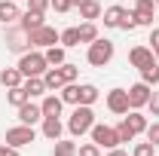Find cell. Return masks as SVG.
<instances>
[{"instance_id":"obj_13","label":"cell","mask_w":159,"mask_h":156,"mask_svg":"<svg viewBox=\"0 0 159 156\" xmlns=\"http://www.w3.org/2000/svg\"><path fill=\"white\" fill-rule=\"evenodd\" d=\"M40 132H43L46 141H58V138L64 135V126H61L58 117H43L40 119Z\"/></svg>"},{"instance_id":"obj_37","label":"cell","mask_w":159,"mask_h":156,"mask_svg":"<svg viewBox=\"0 0 159 156\" xmlns=\"http://www.w3.org/2000/svg\"><path fill=\"white\" fill-rule=\"evenodd\" d=\"M147 110H150L153 117H159V92H150V101H147Z\"/></svg>"},{"instance_id":"obj_10","label":"cell","mask_w":159,"mask_h":156,"mask_svg":"<svg viewBox=\"0 0 159 156\" xmlns=\"http://www.w3.org/2000/svg\"><path fill=\"white\" fill-rule=\"evenodd\" d=\"M153 49H150V46H144V43H141V46H132V49H129V64H132V67H147V64H153Z\"/></svg>"},{"instance_id":"obj_46","label":"cell","mask_w":159,"mask_h":156,"mask_svg":"<svg viewBox=\"0 0 159 156\" xmlns=\"http://www.w3.org/2000/svg\"><path fill=\"white\" fill-rule=\"evenodd\" d=\"M16 3H19V0H16Z\"/></svg>"},{"instance_id":"obj_36","label":"cell","mask_w":159,"mask_h":156,"mask_svg":"<svg viewBox=\"0 0 159 156\" xmlns=\"http://www.w3.org/2000/svg\"><path fill=\"white\" fill-rule=\"evenodd\" d=\"M135 28H138V21H135V16H132V12H125V19H122V25H119V31H129V34H132Z\"/></svg>"},{"instance_id":"obj_25","label":"cell","mask_w":159,"mask_h":156,"mask_svg":"<svg viewBox=\"0 0 159 156\" xmlns=\"http://www.w3.org/2000/svg\"><path fill=\"white\" fill-rule=\"evenodd\" d=\"M25 101H31V98H28V92H25L21 86H12V89H6V104H9V107H21Z\"/></svg>"},{"instance_id":"obj_12","label":"cell","mask_w":159,"mask_h":156,"mask_svg":"<svg viewBox=\"0 0 159 156\" xmlns=\"http://www.w3.org/2000/svg\"><path fill=\"white\" fill-rule=\"evenodd\" d=\"M43 16H46V12H37V9H25V12L19 16V21H16V25H19L21 31H28V34H31V31H37V28H43V25H46V19H43Z\"/></svg>"},{"instance_id":"obj_8","label":"cell","mask_w":159,"mask_h":156,"mask_svg":"<svg viewBox=\"0 0 159 156\" xmlns=\"http://www.w3.org/2000/svg\"><path fill=\"white\" fill-rule=\"evenodd\" d=\"M58 37H61V31L43 25V28H37V31H31V46H34V49H49V46L58 43Z\"/></svg>"},{"instance_id":"obj_44","label":"cell","mask_w":159,"mask_h":156,"mask_svg":"<svg viewBox=\"0 0 159 156\" xmlns=\"http://www.w3.org/2000/svg\"><path fill=\"white\" fill-rule=\"evenodd\" d=\"M156 6H159V0H156Z\"/></svg>"},{"instance_id":"obj_7","label":"cell","mask_w":159,"mask_h":156,"mask_svg":"<svg viewBox=\"0 0 159 156\" xmlns=\"http://www.w3.org/2000/svg\"><path fill=\"white\" fill-rule=\"evenodd\" d=\"M3 40H6V49H9V52H28V49H31V34L21 31V28H9V25H6Z\"/></svg>"},{"instance_id":"obj_35","label":"cell","mask_w":159,"mask_h":156,"mask_svg":"<svg viewBox=\"0 0 159 156\" xmlns=\"http://www.w3.org/2000/svg\"><path fill=\"white\" fill-rule=\"evenodd\" d=\"M49 6H52L55 12H70V9H74V0H49Z\"/></svg>"},{"instance_id":"obj_2","label":"cell","mask_w":159,"mask_h":156,"mask_svg":"<svg viewBox=\"0 0 159 156\" xmlns=\"http://www.w3.org/2000/svg\"><path fill=\"white\" fill-rule=\"evenodd\" d=\"M16 67L21 71V77H43L49 71V61L43 55V49H28V52H21Z\"/></svg>"},{"instance_id":"obj_24","label":"cell","mask_w":159,"mask_h":156,"mask_svg":"<svg viewBox=\"0 0 159 156\" xmlns=\"http://www.w3.org/2000/svg\"><path fill=\"white\" fill-rule=\"evenodd\" d=\"M98 37L101 34H98V25H95V21H83V25H80V43L89 46V43H95Z\"/></svg>"},{"instance_id":"obj_21","label":"cell","mask_w":159,"mask_h":156,"mask_svg":"<svg viewBox=\"0 0 159 156\" xmlns=\"http://www.w3.org/2000/svg\"><path fill=\"white\" fill-rule=\"evenodd\" d=\"M21 83H25V77H21L19 67H3L0 71V86L3 89H12V86H21Z\"/></svg>"},{"instance_id":"obj_34","label":"cell","mask_w":159,"mask_h":156,"mask_svg":"<svg viewBox=\"0 0 159 156\" xmlns=\"http://www.w3.org/2000/svg\"><path fill=\"white\" fill-rule=\"evenodd\" d=\"M144 135H147V141H150L153 147H159V122H156V119L147 126V132H144Z\"/></svg>"},{"instance_id":"obj_19","label":"cell","mask_w":159,"mask_h":156,"mask_svg":"<svg viewBox=\"0 0 159 156\" xmlns=\"http://www.w3.org/2000/svg\"><path fill=\"white\" fill-rule=\"evenodd\" d=\"M77 9H80V19L83 21H95V19H101V3L98 0H83V3H77Z\"/></svg>"},{"instance_id":"obj_16","label":"cell","mask_w":159,"mask_h":156,"mask_svg":"<svg viewBox=\"0 0 159 156\" xmlns=\"http://www.w3.org/2000/svg\"><path fill=\"white\" fill-rule=\"evenodd\" d=\"M125 6H119V3H113V6H107L104 12H101V19H104V28H119L122 25V19H125Z\"/></svg>"},{"instance_id":"obj_14","label":"cell","mask_w":159,"mask_h":156,"mask_svg":"<svg viewBox=\"0 0 159 156\" xmlns=\"http://www.w3.org/2000/svg\"><path fill=\"white\" fill-rule=\"evenodd\" d=\"M40 107H43V117H61L64 101H61V95H55V92H46L43 101H40Z\"/></svg>"},{"instance_id":"obj_27","label":"cell","mask_w":159,"mask_h":156,"mask_svg":"<svg viewBox=\"0 0 159 156\" xmlns=\"http://www.w3.org/2000/svg\"><path fill=\"white\" fill-rule=\"evenodd\" d=\"M141 80H144L147 86H159V61L147 64V67H141Z\"/></svg>"},{"instance_id":"obj_6","label":"cell","mask_w":159,"mask_h":156,"mask_svg":"<svg viewBox=\"0 0 159 156\" xmlns=\"http://www.w3.org/2000/svg\"><path fill=\"white\" fill-rule=\"evenodd\" d=\"M104 104H107V110H110L113 117H125V113L132 110V107H129V92L119 89V86H116V89H110V92L104 95Z\"/></svg>"},{"instance_id":"obj_29","label":"cell","mask_w":159,"mask_h":156,"mask_svg":"<svg viewBox=\"0 0 159 156\" xmlns=\"http://www.w3.org/2000/svg\"><path fill=\"white\" fill-rule=\"evenodd\" d=\"M61 77H64V83H77L80 80V64H70V61H64V64H58Z\"/></svg>"},{"instance_id":"obj_20","label":"cell","mask_w":159,"mask_h":156,"mask_svg":"<svg viewBox=\"0 0 159 156\" xmlns=\"http://www.w3.org/2000/svg\"><path fill=\"white\" fill-rule=\"evenodd\" d=\"M122 119L129 122V129H132L135 135H144V132H147V126H150V122H147V117H144L141 110H129Z\"/></svg>"},{"instance_id":"obj_43","label":"cell","mask_w":159,"mask_h":156,"mask_svg":"<svg viewBox=\"0 0 159 156\" xmlns=\"http://www.w3.org/2000/svg\"><path fill=\"white\" fill-rule=\"evenodd\" d=\"M77 3H83V0H74V6H77Z\"/></svg>"},{"instance_id":"obj_33","label":"cell","mask_w":159,"mask_h":156,"mask_svg":"<svg viewBox=\"0 0 159 156\" xmlns=\"http://www.w3.org/2000/svg\"><path fill=\"white\" fill-rule=\"evenodd\" d=\"M77 156H101V147L95 144V141H89V144L77 147Z\"/></svg>"},{"instance_id":"obj_38","label":"cell","mask_w":159,"mask_h":156,"mask_svg":"<svg viewBox=\"0 0 159 156\" xmlns=\"http://www.w3.org/2000/svg\"><path fill=\"white\" fill-rule=\"evenodd\" d=\"M28 9H37V12H46V9H49V0H28Z\"/></svg>"},{"instance_id":"obj_41","label":"cell","mask_w":159,"mask_h":156,"mask_svg":"<svg viewBox=\"0 0 159 156\" xmlns=\"http://www.w3.org/2000/svg\"><path fill=\"white\" fill-rule=\"evenodd\" d=\"M107 156H129V153H125L122 147H113V150H107Z\"/></svg>"},{"instance_id":"obj_18","label":"cell","mask_w":159,"mask_h":156,"mask_svg":"<svg viewBox=\"0 0 159 156\" xmlns=\"http://www.w3.org/2000/svg\"><path fill=\"white\" fill-rule=\"evenodd\" d=\"M21 89L28 92V98L34 101V98H43L49 89H46V83H43V77H25V83H21Z\"/></svg>"},{"instance_id":"obj_3","label":"cell","mask_w":159,"mask_h":156,"mask_svg":"<svg viewBox=\"0 0 159 156\" xmlns=\"http://www.w3.org/2000/svg\"><path fill=\"white\" fill-rule=\"evenodd\" d=\"M113 52H116V46H113L107 37H98L95 43H89V49H86V61H89L92 67H107V64L113 61Z\"/></svg>"},{"instance_id":"obj_9","label":"cell","mask_w":159,"mask_h":156,"mask_svg":"<svg viewBox=\"0 0 159 156\" xmlns=\"http://www.w3.org/2000/svg\"><path fill=\"white\" fill-rule=\"evenodd\" d=\"M125 92H129V107H132V110H141V107H147L153 86H147V83L141 80V83H135V86H129Z\"/></svg>"},{"instance_id":"obj_23","label":"cell","mask_w":159,"mask_h":156,"mask_svg":"<svg viewBox=\"0 0 159 156\" xmlns=\"http://www.w3.org/2000/svg\"><path fill=\"white\" fill-rule=\"evenodd\" d=\"M43 83H46V89H49V92H58L61 86H64V77H61L58 67H49V71L43 74Z\"/></svg>"},{"instance_id":"obj_22","label":"cell","mask_w":159,"mask_h":156,"mask_svg":"<svg viewBox=\"0 0 159 156\" xmlns=\"http://www.w3.org/2000/svg\"><path fill=\"white\" fill-rule=\"evenodd\" d=\"M43 55H46V61H49V67H58V64H64V61H67V49H64L61 43H55V46L43 49Z\"/></svg>"},{"instance_id":"obj_26","label":"cell","mask_w":159,"mask_h":156,"mask_svg":"<svg viewBox=\"0 0 159 156\" xmlns=\"http://www.w3.org/2000/svg\"><path fill=\"white\" fill-rule=\"evenodd\" d=\"M58 43L64 46V49H74V46H80V28H64L61 31Z\"/></svg>"},{"instance_id":"obj_1","label":"cell","mask_w":159,"mask_h":156,"mask_svg":"<svg viewBox=\"0 0 159 156\" xmlns=\"http://www.w3.org/2000/svg\"><path fill=\"white\" fill-rule=\"evenodd\" d=\"M92 126H95V110H92L89 104H77L74 113L67 117V135L70 138H83V135H89Z\"/></svg>"},{"instance_id":"obj_32","label":"cell","mask_w":159,"mask_h":156,"mask_svg":"<svg viewBox=\"0 0 159 156\" xmlns=\"http://www.w3.org/2000/svg\"><path fill=\"white\" fill-rule=\"evenodd\" d=\"M116 135H119V144H125V141H135V138H138L132 129H129V122H125V119L116 126Z\"/></svg>"},{"instance_id":"obj_4","label":"cell","mask_w":159,"mask_h":156,"mask_svg":"<svg viewBox=\"0 0 159 156\" xmlns=\"http://www.w3.org/2000/svg\"><path fill=\"white\" fill-rule=\"evenodd\" d=\"M89 135H92V141L98 144L101 150H113V147H119L116 126H104V122H95V126L89 129Z\"/></svg>"},{"instance_id":"obj_15","label":"cell","mask_w":159,"mask_h":156,"mask_svg":"<svg viewBox=\"0 0 159 156\" xmlns=\"http://www.w3.org/2000/svg\"><path fill=\"white\" fill-rule=\"evenodd\" d=\"M21 16V9H19V3L16 0H0V25L6 28V25H16Z\"/></svg>"},{"instance_id":"obj_42","label":"cell","mask_w":159,"mask_h":156,"mask_svg":"<svg viewBox=\"0 0 159 156\" xmlns=\"http://www.w3.org/2000/svg\"><path fill=\"white\" fill-rule=\"evenodd\" d=\"M153 58H156V61H159V46H156V49H153Z\"/></svg>"},{"instance_id":"obj_11","label":"cell","mask_w":159,"mask_h":156,"mask_svg":"<svg viewBox=\"0 0 159 156\" xmlns=\"http://www.w3.org/2000/svg\"><path fill=\"white\" fill-rule=\"evenodd\" d=\"M16 113H19V122H25V126H37L40 119H43V107L34 104V101H25L21 107H16Z\"/></svg>"},{"instance_id":"obj_30","label":"cell","mask_w":159,"mask_h":156,"mask_svg":"<svg viewBox=\"0 0 159 156\" xmlns=\"http://www.w3.org/2000/svg\"><path fill=\"white\" fill-rule=\"evenodd\" d=\"M138 16H156V0H135V9Z\"/></svg>"},{"instance_id":"obj_45","label":"cell","mask_w":159,"mask_h":156,"mask_svg":"<svg viewBox=\"0 0 159 156\" xmlns=\"http://www.w3.org/2000/svg\"><path fill=\"white\" fill-rule=\"evenodd\" d=\"M156 12H159V6H156Z\"/></svg>"},{"instance_id":"obj_5","label":"cell","mask_w":159,"mask_h":156,"mask_svg":"<svg viewBox=\"0 0 159 156\" xmlns=\"http://www.w3.org/2000/svg\"><path fill=\"white\" fill-rule=\"evenodd\" d=\"M31 141H37V132H34V126H25V122H19V126L6 129V144H9V147H16V150L28 147Z\"/></svg>"},{"instance_id":"obj_17","label":"cell","mask_w":159,"mask_h":156,"mask_svg":"<svg viewBox=\"0 0 159 156\" xmlns=\"http://www.w3.org/2000/svg\"><path fill=\"white\" fill-rule=\"evenodd\" d=\"M101 98V92H98V86H92V83H77V104H95Z\"/></svg>"},{"instance_id":"obj_39","label":"cell","mask_w":159,"mask_h":156,"mask_svg":"<svg viewBox=\"0 0 159 156\" xmlns=\"http://www.w3.org/2000/svg\"><path fill=\"white\" fill-rule=\"evenodd\" d=\"M0 156H21L16 147H9V144H0Z\"/></svg>"},{"instance_id":"obj_40","label":"cell","mask_w":159,"mask_h":156,"mask_svg":"<svg viewBox=\"0 0 159 156\" xmlns=\"http://www.w3.org/2000/svg\"><path fill=\"white\" fill-rule=\"evenodd\" d=\"M147 43H150V49L159 46V28H150V40H147Z\"/></svg>"},{"instance_id":"obj_31","label":"cell","mask_w":159,"mask_h":156,"mask_svg":"<svg viewBox=\"0 0 159 156\" xmlns=\"http://www.w3.org/2000/svg\"><path fill=\"white\" fill-rule=\"evenodd\" d=\"M132 156H156V147H153L150 141H138L135 150H132Z\"/></svg>"},{"instance_id":"obj_28","label":"cell","mask_w":159,"mask_h":156,"mask_svg":"<svg viewBox=\"0 0 159 156\" xmlns=\"http://www.w3.org/2000/svg\"><path fill=\"white\" fill-rule=\"evenodd\" d=\"M52 156H77V144H74V141L58 138V141H55V147H52Z\"/></svg>"}]
</instances>
